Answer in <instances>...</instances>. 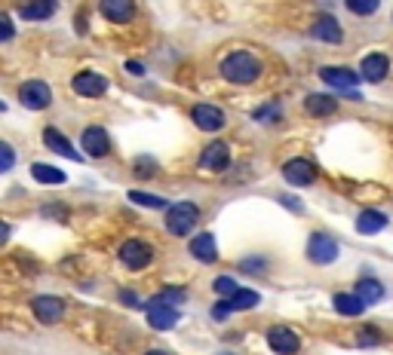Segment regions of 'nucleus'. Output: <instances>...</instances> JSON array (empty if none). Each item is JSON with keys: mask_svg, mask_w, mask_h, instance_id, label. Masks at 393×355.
<instances>
[{"mask_svg": "<svg viewBox=\"0 0 393 355\" xmlns=\"http://www.w3.org/2000/svg\"><path fill=\"white\" fill-rule=\"evenodd\" d=\"M258 74H262V62H258V55H252V53H231L221 62V77L231 83H240V86L255 83Z\"/></svg>", "mask_w": 393, "mask_h": 355, "instance_id": "obj_1", "label": "nucleus"}, {"mask_svg": "<svg viewBox=\"0 0 393 355\" xmlns=\"http://www.w3.org/2000/svg\"><path fill=\"white\" fill-rule=\"evenodd\" d=\"M200 221V208L194 202H175V206L166 211V230L172 236H188Z\"/></svg>", "mask_w": 393, "mask_h": 355, "instance_id": "obj_2", "label": "nucleus"}, {"mask_svg": "<svg viewBox=\"0 0 393 355\" xmlns=\"http://www.w3.org/2000/svg\"><path fill=\"white\" fill-rule=\"evenodd\" d=\"M145 316H148V325H150V328H157V331H169V328L179 325V309H175V303L163 300L160 294L148 300Z\"/></svg>", "mask_w": 393, "mask_h": 355, "instance_id": "obj_3", "label": "nucleus"}, {"mask_svg": "<svg viewBox=\"0 0 393 355\" xmlns=\"http://www.w3.org/2000/svg\"><path fill=\"white\" fill-rule=\"evenodd\" d=\"M120 260H123L127 269H141L154 260V248L141 239H127L120 245Z\"/></svg>", "mask_w": 393, "mask_h": 355, "instance_id": "obj_4", "label": "nucleus"}, {"mask_svg": "<svg viewBox=\"0 0 393 355\" xmlns=\"http://www.w3.org/2000/svg\"><path fill=\"white\" fill-rule=\"evenodd\" d=\"M19 101L25 107H31V111H44V107H49V101H53V92H49L44 80H28L19 89Z\"/></svg>", "mask_w": 393, "mask_h": 355, "instance_id": "obj_5", "label": "nucleus"}, {"mask_svg": "<svg viewBox=\"0 0 393 355\" xmlns=\"http://www.w3.org/2000/svg\"><path fill=\"white\" fill-rule=\"evenodd\" d=\"M307 257H311L314 264H332V260L338 257V242L326 233H314L311 239H307Z\"/></svg>", "mask_w": 393, "mask_h": 355, "instance_id": "obj_6", "label": "nucleus"}, {"mask_svg": "<svg viewBox=\"0 0 393 355\" xmlns=\"http://www.w3.org/2000/svg\"><path fill=\"white\" fill-rule=\"evenodd\" d=\"M267 346H271L277 355H295L301 349V337L292 331V328L277 325V328H271V334H267Z\"/></svg>", "mask_w": 393, "mask_h": 355, "instance_id": "obj_7", "label": "nucleus"}, {"mask_svg": "<svg viewBox=\"0 0 393 355\" xmlns=\"http://www.w3.org/2000/svg\"><path fill=\"white\" fill-rule=\"evenodd\" d=\"M31 309H34L40 325H56L58 319L65 316V303L58 297H53V294H40V297H34L31 300Z\"/></svg>", "mask_w": 393, "mask_h": 355, "instance_id": "obj_8", "label": "nucleus"}, {"mask_svg": "<svg viewBox=\"0 0 393 355\" xmlns=\"http://www.w3.org/2000/svg\"><path fill=\"white\" fill-rule=\"evenodd\" d=\"M320 80H326L329 86H335V89H344L347 95H356V86L363 83V77L354 74L350 67H323Z\"/></svg>", "mask_w": 393, "mask_h": 355, "instance_id": "obj_9", "label": "nucleus"}, {"mask_svg": "<svg viewBox=\"0 0 393 355\" xmlns=\"http://www.w3.org/2000/svg\"><path fill=\"white\" fill-rule=\"evenodd\" d=\"M283 178L292 184V187H311L314 178H316V168L311 159H289L283 166Z\"/></svg>", "mask_w": 393, "mask_h": 355, "instance_id": "obj_10", "label": "nucleus"}, {"mask_svg": "<svg viewBox=\"0 0 393 355\" xmlns=\"http://www.w3.org/2000/svg\"><path fill=\"white\" fill-rule=\"evenodd\" d=\"M71 89L77 92V95H83V98H98V95H105L108 80L102 77V74H96V71H80L77 77L71 80Z\"/></svg>", "mask_w": 393, "mask_h": 355, "instance_id": "obj_11", "label": "nucleus"}, {"mask_svg": "<svg viewBox=\"0 0 393 355\" xmlns=\"http://www.w3.org/2000/svg\"><path fill=\"white\" fill-rule=\"evenodd\" d=\"M387 71H390V58L384 53H369L363 58V65H359V77L366 83H381L387 77Z\"/></svg>", "mask_w": 393, "mask_h": 355, "instance_id": "obj_12", "label": "nucleus"}, {"mask_svg": "<svg viewBox=\"0 0 393 355\" xmlns=\"http://www.w3.org/2000/svg\"><path fill=\"white\" fill-rule=\"evenodd\" d=\"M200 166L209 168V172H224V168L231 166V147L224 145V141H212L203 156H200Z\"/></svg>", "mask_w": 393, "mask_h": 355, "instance_id": "obj_13", "label": "nucleus"}, {"mask_svg": "<svg viewBox=\"0 0 393 355\" xmlns=\"http://www.w3.org/2000/svg\"><path fill=\"white\" fill-rule=\"evenodd\" d=\"M98 10H102L108 22L123 25L136 15V0H98Z\"/></svg>", "mask_w": 393, "mask_h": 355, "instance_id": "obj_14", "label": "nucleus"}, {"mask_svg": "<svg viewBox=\"0 0 393 355\" xmlns=\"http://www.w3.org/2000/svg\"><path fill=\"white\" fill-rule=\"evenodd\" d=\"M83 150H86L89 156H108L111 138H108V132L102 126H86V129H83Z\"/></svg>", "mask_w": 393, "mask_h": 355, "instance_id": "obj_15", "label": "nucleus"}, {"mask_svg": "<svg viewBox=\"0 0 393 355\" xmlns=\"http://www.w3.org/2000/svg\"><path fill=\"white\" fill-rule=\"evenodd\" d=\"M44 145H46L49 150H53V154L65 156V159H74V163H80V159H83V156L77 154V150H74L71 141L65 138V135L58 132V129H53V126H46V129H44Z\"/></svg>", "mask_w": 393, "mask_h": 355, "instance_id": "obj_16", "label": "nucleus"}, {"mask_svg": "<svg viewBox=\"0 0 393 355\" xmlns=\"http://www.w3.org/2000/svg\"><path fill=\"white\" fill-rule=\"evenodd\" d=\"M191 116H194L197 129H203V132H219L224 126V114L215 105H197L194 111H191Z\"/></svg>", "mask_w": 393, "mask_h": 355, "instance_id": "obj_17", "label": "nucleus"}, {"mask_svg": "<svg viewBox=\"0 0 393 355\" xmlns=\"http://www.w3.org/2000/svg\"><path fill=\"white\" fill-rule=\"evenodd\" d=\"M56 6H58V0H25L19 6V15L28 22H44L56 13Z\"/></svg>", "mask_w": 393, "mask_h": 355, "instance_id": "obj_18", "label": "nucleus"}, {"mask_svg": "<svg viewBox=\"0 0 393 355\" xmlns=\"http://www.w3.org/2000/svg\"><path fill=\"white\" fill-rule=\"evenodd\" d=\"M191 255H194L200 264H212L219 257V248H215V236L212 233H197L191 239Z\"/></svg>", "mask_w": 393, "mask_h": 355, "instance_id": "obj_19", "label": "nucleus"}, {"mask_svg": "<svg viewBox=\"0 0 393 355\" xmlns=\"http://www.w3.org/2000/svg\"><path fill=\"white\" fill-rule=\"evenodd\" d=\"M311 34L316 40H323V43H341L344 40V34H341V25L332 19V15H320V19L314 22Z\"/></svg>", "mask_w": 393, "mask_h": 355, "instance_id": "obj_20", "label": "nucleus"}, {"mask_svg": "<svg viewBox=\"0 0 393 355\" xmlns=\"http://www.w3.org/2000/svg\"><path fill=\"white\" fill-rule=\"evenodd\" d=\"M335 312H341V316H347V319H356V316H363V309H366V300L359 297V294H335Z\"/></svg>", "mask_w": 393, "mask_h": 355, "instance_id": "obj_21", "label": "nucleus"}, {"mask_svg": "<svg viewBox=\"0 0 393 355\" xmlns=\"http://www.w3.org/2000/svg\"><path fill=\"white\" fill-rule=\"evenodd\" d=\"M304 111L311 116H329L338 111V101L332 95H307L304 98Z\"/></svg>", "mask_w": 393, "mask_h": 355, "instance_id": "obj_22", "label": "nucleus"}, {"mask_svg": "<svg viewBox=\"0 0 393 355\" xmlns=\"http://www.w3.org/2000/svg\"><path fill=\"white\" fill-rule=\"evenodd\" d=\"M384 227H387V217L381 215V211H363V215L356 217V230L363 233V236H375V233H381Z\"/></svg>", "mask_w": 393, "mask_h": 355, "instance_id": "obj_23", "label": "nucleus"}, {"mask_svg": "<svg viewBox=\"0 0 393 355\" xmlns=\"http://www.w3.org/2000/svg\"><path fill=\"white\" fill-rule=\"evenodd\" d=\"M258 300H262V294H258V291H252V288H237L224 303H228L231 312H237V309H255Z\"/></svg>", "mask_w": 393, "mask_h": 355, "instance_id": "obj_24", "label": "nucleus"}, {"mask_svg": "<svg viewBox=\"0 0 393 355\" xmlns=\"http://www.w3.org/2000/svg\"><path fill=\"white\" fill-rule=\"evenodd\" d=\"M356 294L366 303H378L384 297V285L378 282V279H359V282H356Z\"/></svg>", "mask_w": 393, "mask_h": 355, "instance_id": "obj_25", "label": "nucleus"}, {"mask_svg": "<svg viewBox=\"0 0 393 355\" xmlns=\"http://www.w3.org/2000/svg\"><path fill=\"white\" fill-rule=\"evenodd\" d=\"M31 178H37L40 184H65V172H58L53 166H44V163L31 166Z\"/></svg>", "mask_w": 393, "mask_h": 355, "instance_id": "obj_26", "label": "nucleus"}, {"mask_svg": "<svg viewBox=\"0 0 393 355\" xmlns=\"http://www.w3.org/2000/svg\"><path fill=\"white\" fill-rule=\"evenodd\" d=\"M344 6L354 15H372V13H378L381 0H344Z\"/></svg>", "mask_w": 393, "mask_h": 355, "instance_id": "obj_27", "label": "nucleus"}, {"mask_svg": "<svg viewBox=\"0 0 393 355\" xmlns=\"http://www.w3.org/2000/svg\"><path fill=\"white\" fill-rule=\"evenodd\" d=\"M129 202H136V206H145V208H163L166 206L163 196H154V193H138V190L129 193Z\"/></svg>", "mask_w": 393, "mask_h": 355, "instance_id": "obj_28", "label": "nucleus"}, {"mask_svg": "<svg viewBox=\"0 0 393 355\" xmlns=\"http://www.w3.org/2000/svg\"><path fill=\"white\" fill-rule=\"evenodd\" d=\"M212 288H215V294H224V297H231V294L237 291V285H233L231 276H219V279L212 282Z\"/></svg>", "mask_w": 393, "mask_h": 355, "instance_id": "obj_29", "label": "nucleus"}, {"mask_svg": "<svg viewBox=\"0 0 393 355\" xmlns=\"http://www.w3.org/2000/svg\"><path fill=\"white\" fill-rule=\"evenodd\" d=\"M160 297H163V300H169V303H181V300L188 297V294H185V288H163V291H160Z\"/></svg>", "mask_w": 393, "mask_h": 355, "instance_id": "obj_30", "label": "nucleus"}, {"mask_svg": "<svg viewBox=\"0 0 393 355\" xmlns=\"http://www.w3.org/2000/svg\"><path fill=\"white\" fill-rule=\"evenodd\" d=\"M280 107L271 105V107H262V111H255V120H280Z\"/></svg>", "mask_w": 393, "mask_h": 355, "instance_id": "obj_31", "label": "nucleus"}, {"mask_svg": "<svg viewBox=\"0 0 393 355\" xmlns=\"http://www.w3.org/2000/svg\"><path fill=\"white\" fill-rule=\"evenodd\" d=\"M0 168H4V172H10V166H13V147L10 145H0Z\"/></svg>", "mask_w": 393, "mask_h": 355, "instance_id": "obj_32", "label": "nucleus"}, {"mask_svg": "<svg viewBox=\"0 0 393 355\" xmlns=\"http://www.w3.org/2000/svg\"><path fill=\"white\" fill-rule=\"evenodd\" d=\"M120 300L127 303V307H132V309H138V307H141V300H138V294H136V291H120Z\"/></svg>", "mask_w": 393, "mask_h": 355, "instance_id": "obj_33", "label": "nucleus"}, {"mask_svg": "<svg viewBox=\"0 0 393 355\" xmlns=\"http://www.w3.org/2000/svg\"><path fill=\"white\" fill-rule=\"evenodd\" d=\"M13 37V22L10 15H4V22H0V40H10Z\"/></svg>", "mask_w": 393, "mask_h": 355, "instance_id": "obj_34", "label": "nucleus"}, {"mask_svg": "<svg viewBox=\"0 0 393 355\" xmlns=\"http://www.w3.org/2000/svg\"><path fill=\"white\" fill-rule=\"evenodd\" d=\"M228 303H219V307H212V319L215 322H224V319H228Z\"/></svg>", "mask_w": 393, "mask_h": 355, "instance_id": "obj_35", "label": "nucleus"}, {"mask_svg": "<svg viewBox=\"0 0 393 355\" xmlns=\"http://www.w3.org/2000/svg\"><path fill=\"white\" fill-rule=\"evenodd\" d=\"M280 202H283V206H286V208H292V211H298V215H301V211H304V206H301L298 199H292V196H280Z\"/></svg>", "mask_w": 393, "mask_h": 355, "instance_id": "obj_36", "label": "nucleus"}, {"mask_svg": "<svg viewBox=\"0 0 393 355\" xmlns=\"http://www.w3.org/2000/svg\"><path fill=\"white\" fill-rule=\"evenodd\" d=\"M240 267H243V269H262V267H264V260H243Z\"/></svg>", "mask_w": 393, "mask_h": 355, "instance_id": "obj_37", "label": "nucleus"}, {"mask_svg": "<svg viewBox=\"0 0 393 355\" xmlns=\"http://www.w3.org/2000/svg\"><path fill=\"white\" fill-rule=\"evenodd\" d=\"M148 355H169V352H163V349H150Z\"/></svg>", "mask_w": 393, "mask_h": 355, "instance_id": "obj_38", "label": "nucleus"}]
</instances>
